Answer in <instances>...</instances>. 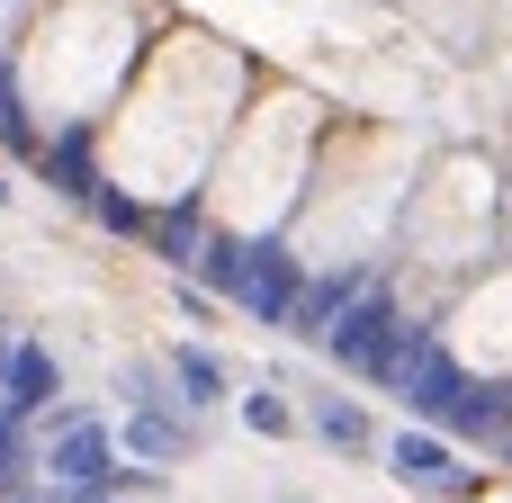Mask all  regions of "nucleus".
Listing matches in <instances>:
<instances>
[{
  "label": "nucleus",
  "instance_id": "nucleus-12",
  "mask_svg": "<svg viewBox=\"0 0 512 503\" xmlns=\"http://www.w3.org/2000/svg\"><path fill=\"white\" fill-rule=\"evenodd\" d=\"M0 144H9V153H27V162L45 153V135H36L27 99H18V63H9V54H0Z\"/></svg>",
  "mask_w": 512,
  "mask_h": 503
},
{
  "label": "nucleus",
  "instance_id": "nucleus-18",
  "mask_svg": "<svg viewBox=\"0 0 512 503\" xmlns=\"http://www.w3.org/2000/svg\"><path fill=\"white\" fill-rule=\"evenodd\" d=\"M0 207H9V180H0Z\"/></svg>",
  "mask_w": 512,
  "mask_h": 503
},
{
  "label": "nucleus",
  "instance_id": "nucleus-1",
  "mask_svg": "<svg viewBox=\"0 0 512 503\" xmlns=\"http://www.w3.org/2000/svg\"><path fill=\"white\" fill-rule=\"evenodd\" d=\"M405 333H414V315L396 306V288H387V279H369V288L351 297V315L333 324V342H324V360H333L342 378H360V387H387V369H396V351H405Z\"/></svg>",
  "mask_w": 512,
  "mask_h": 503
},
{
  "label": "nucleus",
  "instance_id": "nucleus-7",
  "mask_svg": "<svg viewBox=\"0 0 512 503\" xmlns=\"http://www.w3.org/2000/svg\"><path fill=\"white\" fill-rule=\"evenodd\" d=\"M162 369H171L180 414H207V405H225V396H234V369H225V351H207V342H171V351H162Z\"/></svg>",
  "mask_w": 512,
  "mask_h": 503
},
{
  "label": "nucleus",
  "instance_id": "nucleus-17",
  "mask_svg": "<svg viewBox=\"0 0 512 503\" xmlns=\"http://www.w3.org/2000/svg\"><path fill=\"white\" fill-rule=\"evenodd\" d=\"M495 450H504V459H512V432H504V441H495Z\"/></svg>",
  "mask_w": 512,
  "mask_h": 503
},
{
  "label": "nucleus",
  "instance_id": "nucleus-13",
  "mask_svg": "<svg viewBox=\"0 0 512 503\" xmlns=\"http://www.w3.org/2000/svg\"><path fill=\"white\" fill-rule=\"evenodd\" d=\"M81 216H99V225H108L117 243H144V216H153V207H144V198H126L117 180H99V198H90Z\"/></svg>",
  "mask_w": 512,
  "mask_h": 503
},
{
  "label": "nucleus",
  "instance_id": "nucleus-6",
  "mask_svg": "<svg viewBox=\"0 0 512 503\" xmlns=\"http://www.w3.org/2000/svg\"><path fill=\"white\" fill-rule=\"evenodd\" d=\"M189 450H198V423L180 405H144L117 423V459H135V468H180Z\"/></svg>",
  "mask_w": 512,
  "mask_h": 503
},
{
  "label": "nucleus",
  "instance_id": "nucleus-19",
  "mask_svg": "<svg viewBox=\"0 0 512 503\" xmlns=\"http://www.w3.org/2000/svg\"><path fill=\"white\" fill-rule=\"evenodd\" d=\"M99 503H126V495H99Z\"/></svg>",
  "mask_w": 512,
  "mask_h": 503
},
{
  "label": "nucleus",
  "instance_id": "nucleus-16",
  "mask_svg": "<svg viewBox=\"0 0 512 503\" xmlns=\"http://www.w3.org/2000/svg\"><path fill=\"white\" fill-rule=\"evenodd\" d=\"M270 503H315V495H270Z\"/></svg>",
  "mask_w": 512,
  "mask_h": 503
},
{
  "label": "nucleus",
  "instance_id": "nucleus-11",
  "mask_svg": "<svg viewBox=\"0 0 512 503\" xmlns=\"http://www.w3.org/2000/svg\"><path fill=\"white\" fill-rule=\"evenodd\" d=\"M234 414H243V432H261V441H297V432H306V414H297V405H288V387H270V378H261V387H243V396H234Z\"/></svg>",
  "mask_w": 512,
  "mask_h": 503
},
{
  "label": "nucleus",
  "instance_id": "nucleus-5",
  "mask_svg": "<svg viewBox=\"0 0 512 503\" xmlns=\"http://www.w3.org/2000/svg\"><path fill=\"white\" fill-rule=\"evenodd\" d=\"M0 405H9V423H45V414L63 405V369H54V351H45L36 333H18V342H9V378H0Z\"/></svg>",
  "mask_w": 512,
  "mask_h": 503
},
{
  "label": "nucleus",
  "instance_id": "nucleus-4",
  "mask_svg": "<svg viewBox=\"0 0 512 503\" xmlns=\"http://www.w3.org/2000/svg\"><path fill=\"white\" fill-rule=\"evenodd\" d=\"M369 279H378L369 261H342V270H315V279H306V297H297V315H288V342L324 351V342H333V324L351 315V297H360Z\"/></svg>",
  "mask_w": 512,
  "mask_h": 503
},
{
  "label": "nucleus",
  "instance_id": "nucleus-14",
  "mask_svg": "<svg viewBox=\"0 0 512 503\" xmlns=\"http://www.w3.org/2000/svg\"><path fill=\"white\" fill-rule=\"evenodd\" d=\"M171 306H180V324H216V297L198 279H171Z\"/></svg>",
  "mask_w": 512,
  "mask_h": 503
},
{
  "label": "nucleus",
  "instance_id": "nucleus-3",
  "mask_svg": "<svg viewBox=\"0 0 512 503\" xmlns=\"http://www.w3.org/2000/svg\"><path fill=\"white\" fill-rule=\"evenodd\" d=\"M297 297H306V261H297L288 243L252 234V261H243V288H234V306H243L252 324H270V333H288Z\"/></svg>",
  "mask_w": 512,
  "mask_h": 503
},
{
  "label": "nucleus",
  "instance_id": "nucleus-10",
  "mask_svg": "<svg viewBox=\"0 0 512 503\" xmlns=\"http://www.w3.org/2000/svg\"><path fill=\"white\" fill-rule=\"evenodd\" d=\"M306 432H315L324 450H342V459H369V450H378V414L351 405V396H306Z\"/></svg>",
  "mask_w": 512,
  "mask_h": 503
},
{
  "label": "nucleus",
  "instance_id": "nucleus-20",
  "mask_svg": "<svg viewBox=\"0 0 512 503\" xmlns=\"http://www.w3.org/2000/svg\"><path fill=\"white\" fill-rule=\"evenodd\" d=\"M495 503H512V495H495Z\"/></svg>",
  "mask_w": 512,
  "mask_h": 503
},
{
  "label": "nucleus",
  "instance_id": "nucleus-2",
  "mask_svg": "<svg viewBox=\"0 0 512 503\" xmlns=\"http://www.w3.org/2000/svg\"><path fill=\"white\" fill-rule=\"evenodd\" d=\"M387 477L414 486V495H432V503H468L477 495V468L459 459V441H450V432H423V423L387 432Z\"/></svg>",
  "mask_w": 512,
  "mask_h": 503
},
{
  "label": "nucleus",
  "instance_id": "nucleus-15",
  "mask_svg": "<svg viewBox=\"0 0 512 503\" xmlns=\"http://www.w3.org/2000/svg\"><path fill=\"white\" fill-rule=\"evenodd\" d=\"M0 503H54V495H45V486H18V495H0Z\"/></svg>",
  "mask_w": 512,
  "mask_h": 503
},
{
  "label": "nucleus",
  "instance_id": "nucleus-8",
  "mask_svg": "<svg viewBox=\"0 0 512 503\" xmlns=\"http://www.w3.org/2000/svg\"><path fill=\"white\" fill-rule=\"evenodd\" d=\"M36 171L54 180V198H72V207H90L99 198V162H90V126H63V135H45V153H36Z\"/></svg>",
  "mask_w": 512,
  "mask_h": 503
},
{
  "label": "nucleus",
  "instance_id": "nucleus-9",
  "mask_svg": "<svg viewBox=\"0 0 512 503\" xmlns=\"http://www.w3.org/2000/svg\"><path fill=\"white\" fill-rule=\"evenodd\" d=\"M144 243H153V261L162 270H198V252H207V216H198V198H171V207H153L144 216Z\"/></svg>",
  "mask_w": 512,
  "mask_h": 503
}]
</instances>
